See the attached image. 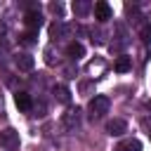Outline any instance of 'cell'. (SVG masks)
<instances>
[{
    "label": "cell",
    "instance_id": "obj_21",
    "mask_svg": "<svg viewBox=\"0 0 151 151\" xmlns=\"http://www.w3.org/2000/svg\"><path fill=\"white\" fill-rule=\"evenodd\" d=\"M142 40H144L146 45L151 42V24H144V26H142Z\"/></svg>",
    "mask_w": 151,
    "mask_h": 151
},
{
    "label": "cell",
    "instance_id": "obj_2",
    "mask_svg": "<svg viewBox=\"0 0 151 151\" xmlns=\"http://www.w3.org/2000/svg\"><path fill=\"white\" fill-rule=\"evenodd\" d=\"M0 146H2L5 151H19V146H21L19 132H17L14 127H5V130H0Z\"/></svg>",
    "mask_w": 151,
    "mask_h": 151
},
{
    "label": "cell",
    "instance_id": "obj_12",
    "mask_svg": "<svg viewBox=\"0 0 151 151\" xmlns=\"http://www.w3.org/2000/svg\"><path fill=\"white\" fill-rule=\"evenodd\" d=\"M52 94H54V99H57L59 104H68V101H71V90H68L66 85H54V87H52Z\"/></svg>",
    "mask_w": 151,
    "mask_h": 151
},
{
    "label": "cell",
    "instance_id": "obj_24",
    "mask_svg": "<svg viewBox=\"0 0 151 151\" xmlns=\"http://www.w3.org/2000/svg\"><path fill=\"white\" fill-rule=\"evenodd\" d=\"M149 111H151V101H149Z\"/></svg>",
    "mask_w": 151,
    "mask_h": 151
},
{
    "label": "cell",
    "instance_id": "obj_23",
    "mask_svg": "<svg viewBox=\"0 0 151 151\" xmlns=\"http://www.w3.org/2000/svg\"><path fill=\"white\" fill-rule=\"evenodd\" d=\"M92 85H94V80H92V83H90V80H83L78 87H80V92H83V94H87V92L92 90Z\"/></svg>",
    "mask_w": 151,
    "mask_h": 151
},
{
    "label": "cell",
    "instance_id": "obj_15",
    "mask_svg": "<svg viewBox=\"0 0 151 151\" xmlns=\"http://www.w3.org/2000/svg\"><path fill=\"white\" fill-rule=\"evenodd\" d=\"M66 54L73 59V61H78L83 54H85V47H83V42H78V40H73V42H68V47H66Z\"/></svg>",
    "mask_w": 151,
    "mask_h": 151
},
{
    "label": "cell",
    "instance_id": "obj_18",
    "mask_svg": "<svg viewBox=\"0 0 151 151\" xmlns=\"http://www.w3.org/2000/svg\"><path fill=\"white\" fill-rule=\"evenodd\" d=\"M35 38H38V31H26V33L19 38V42L26 45V47H31V45H35Z\"/></svg>",
    "mask_w": 151,
    "mask_h": 151
},
{
    "label": "cell",
    "instance_id": "obj_4",
    "mask_svg": "<svg viewBox=\"0 0 151 151\" xmlns=\"http://www.w3.org/2000/svg\"><path fill=\"white\" fill-rule=\"evenodd\" d=\"M92 12H94V19L99 21V24H104V21H109L111 17H113V9H111V5L109 2H94L92 5Z\"/></svg>",
    "mask_w": 151,
    "mask_h": 151
},
{
    "label": "cell",
    "instance_id": "obj_5",
    "mask_svg": "<svg viewBox=\"0 0 151 151\" xmlns=\"http://www.w3.org/2000/svg\"><path fill=\"white\" fill-rule=\"evenodd\" d=\"M14 66H17L19 71H33L35 59H33L28 52H19V54H14Z\"/></svg>",
    "mask_w": 151,
    "mask_h": 151
},
{
    "label": "cell",
    "instance_id": "obj_8",
    "mask_svg": "<svg viewBox=\"0 0 151 151\" xmlns=\"http://www.w3.org/2000/svg\"><path fill=\"white\" fill-rule=\"evenodd\" d=\"M71 33V28H68V24H64L61 19H57L52 26H50V38H54V40H61V38H66Z\"/></svg>",
    "mask_w": 151,
    "mask_h": 151
},
{
    "label": "cell",
    "instance_id": "obj_17",
    "mask_svg": "<svg viewBox=\"0 0 151 151\" xmlns=\"http://www.w3.org/2000/svg\"><path fill=\"white\" fill-rule=\"evenodd\" d=\"M31 116H38V118H42L45 113H47V104H45V99H38V101H33V106H31V111H28Z\"/></svg>",
    "mask_w": 151,
    "mask_h": 151
},
{
    "label": "cell",
    "instance_id": "obj_16",
    "mask_svg": "<svg viewBox=\"0 0 151 151\" xmlns=\"http://www.w3.org/2000/svg\"><path fill=\"white\" fill-rule=\"evenodd\" d=\"M113 68H116L118 73H125V71H130V68H132V57H127V54H120V57L116 59Z\"/></svg>",
    "mask_w": 151,
    "mask_h": 151
},
{
    "label": "cell",
    "instance_id": "obj_22",
    "mask_svg": "<svg viewBox=\"0 0 151 151\" xmlns=\"http://www.w3.org/2000/svg\"><path fill=\"white\" fill-rule=\"evenodd\" d=\"M50 12L57 14V17H61V14H64V5H61V2H52V5H50Z\"/></svg>",
    "mask_w": 151,
    "mask_h": 151
},
{
    "label": "cell",
    "instance_id": "obj_3",
    "mask_svg": "<svg viewBox=\"0 0 151 151\" xmlns=\"http://www.w3.org/2000/svg\"><path fill=\"white\" fill-rule=\"evenodd\" d=\"M80 123H83V111L76 106V109H66V113L61 116V125L66 127V130H78L80 127Z\"/></svg>",
    "mask_w": 151,
    "mask_h": 151
},
{
    "label": "cell",
    "instance_id": "obj_19",
    "mask_svg": "<svg viewBox=\"0 0 151 151\" xmlns=\"http://www.w3.org/2000/svg\"><path fill=\"white\" fill-rule=\"evenodd\" d=\"M90 35H92L90 40H92L94 45H104V42H106V33H104L101 28H92V33H90Z\"/></svg>",
    "mask_w": 151,
    "mask_h": 151
},
{
    "label": "cell",
    "instance_id": "obj_20",
    "mask_svg": "<svg viewBox=\"0 0 151 151\" xmlns=\"http://www.w3.org/2000/svg\"><path fill=\"white\" fill-rule=\"evenodd\" d=\"M45 61H47V64H57V57H54V45H50V47L45 50Z\"/></svg>",
    "mask_w": 151,
    "mask_h": 151
},
{
    "label": "cell",
    "instance_id": "obj_9",
    "mask_svg": "<svg viewBox=\"0 0 151 151\" xmlns=\"http://www.w3.org/2000/svg\"><path fill=\"white\" fill-rule=\"evenodd\" d=\"M116 31H118V40L111 42V50H120V47H125L130 42V33H127L125 24H116Z\"/></svg>",
    "mask_w": 151,
    "mask_h": 151
},
{
    "label": "cell",
    "instance_id": "obj_6",
    "mask_svg": "<svg viewBox=\"0 0 151 151\" xmlns=\"http://www.w3.org/2000/svg\"><path fill=\"white\" fill-rule=\"evenodd\" d=\"M85 71H87V76H90L92 80H94V78H99V76L106 71V61H104V57H94V59L87 64V68H85Z\"/></svg>",
    "mask_w": 151,
    "mask_h": 151
},
{
    "label": "cell",
    "instance_id": "obj_11",
    "mask_svg": "<svg viewBox=\"0 0 151 151\" xmlns=\"http://www.w3.org/2000/svg\"><path fill=\"white\" fill-rule=\"evenodd\" d=\"M71 9H73L76 17L83 19V17H87V14L92 12V2H90V0H76V2L71 5Z\"/></svg>",
    "mask_w": 151,
    "mask_h": 151
},
{
    "label": "cell",
    "instance_id": "obj_10",
    "mask_svg": "<svg viewBox=\"0 0 151 151\" xmlns=\"http://www.w3.org/2000/svg\"><path fill=\"white\" fill-rule=\"evenodd\" d=\"M24 21H26V26H28L31 31H38L40 24H42V14H40V9H28L26 17H24Z\"/></svg>",
    "mask_w": 151,
    "mask_h": 151
},
{
    "label": "cell",
    "instance_id": "obj_13",
    "mask_svg": "<svg viewBox=\"0 0 151 151\" xmlns=\"http://www.w3.org/2000/svg\"><path fill=\"white\" fill-rule=\"evenodd\" d=\"M14 104L19 106V111H31V106H33V99H31V94H26V92H17L14 94Z\"/></svg>",
    "mask_w": 151,
    "mask_h": 151
},
{
    "label": "cell",
    "instance_id": "obj_7",
    "mask_svg": "<svg viewBox=\"0 0 151 151\" xmlns=\"http://www.w3.org/2000/svg\"><path fill=\"white\" fill-rule=\"evenodd\" d=\"M125 132H127V123H125L123 118H113V120L106 123V134L120 137V134H125Z\"/></svg>",
    "mask_w": 151,
    "mask_h": 151
},
{
    "label": "cell",
    "instance_id": "obj_1",
    "mask_svg": "<svg viewBox=\"0 0 151 151\" xmlns=\"http://www.w3.org/2000/svg\"><path fill=\"white\" fill-rule=\"evenodd\" d=\"M109 106H111V99H109L106 94H94V97L90 99V104H87L90 118H92V120H99V118H104V116L109 113Z\"/></svg>",
    "mask_w": 151,
    "mask_h": 151
},
{
    "label": "cell",
    "instance_id": "obj_14",
    "mask_svg": "<svg viewBox=\"0 0 151 151\" xmlns=\"http://www.w3.org/2000/svg\"><path fill=\"white\" fill-rule=\"evenodd\" d=\"M113 151H142V142L139 139H123L113 146Z\"/></svg>",
    "mask_w": 151,
    "mask_h": 151
}]
</instances>
